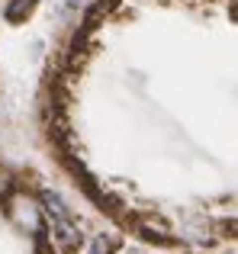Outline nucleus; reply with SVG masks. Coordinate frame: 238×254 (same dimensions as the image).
<instances>
[{
  "label": "nucleus",
  "mask_w": 238,
  "mask_h": 254,
  "mask_svg": "<svg viewBox=\"0 0 238 254\" xmlns=\"http://www.w3.org/2000/svg\"><path fill=\"white\" fill-rule=\"evenodd\" d=\"M122 254H145V251H138V248H129V251H122Z\"/></svg>",
  "instance_id": "6"
},
{
  "label": "nucleus",
  "mask_w": 238,
  "mask_h": 254,
  "mask_svg": "<svg viewBox=\"0 0 238 254\" xmlns=\"http://www.w3.org/2000/svg\"><path fill=\"white\" fill-rule=\"evenodd\" d=\"M32 6H36V0H13V3L6 6V19H10V23H23L32 13Z\"/></svg>",
  "instance_id": "4"
},
{
  "label": "nucleus",
  "mask_w": 238,
  "mask_h": 254,
  "mask_svg": "<svg viewBox=\"0 0 238 254\" xmlns=\"http://www.w3.org/2000/svg\"><path fill=\"white\" fill-rule=\"evenodd\" d=\"M6 216L16 225L19 232H29V235H39L45 225V212L29 193H10L6 196Z\"/></svg>",
  "instance_id": "2"
},
{
  "label": "nucleus",
  "mask_w": 238,
  "mask_h": 254,
  "mask_svg": "<svg viewBox=\"0 0 238 254\" xmlns=\"http://www.w3.org/2000/svg\"><path fill=\"white\" fill-rule=\"evenodd\" d=\"M119 235L116 232H103V235H97L94 242H90V248H87V254H116L119 251Z\"/></svg>",
  "instance_id": "3"
},
{
  "label": "nucleus",
  "mask_w": 238,
  "mask_h": 254,
  "mask_svg": "<svg viewBox=\"0 0 238 254\" xmlns=\"http://www.w3.org/2000/svg\"><path fill=\"white\" fill-rule=\"evenodd\" d=\"M0 196H10V174L0 168Z\"/></svg>",
  "instance_id": "5"
},
{
  "label": "nucleus",
  "mask_w": 238,
  "mask_h": 254,
  "mask_svg": "<svg viewBox=\"0 0 238 254\" xmlns=\"http://www.w3.org/2000/svg\"><path fill=\"white\" fill-rule=\"evenodd\" d=\"M235 16H238V6H235Z\"/></svg>",
  "instance_id": "7"
},
{
  "label": "nucleus",
  "mask_w": 238,
  "mask_h": 254,
  "mask_svg": "<svg viewBox=\"0 0 238 254\" xmlns=\"http://www.w3.org/2000/svg\"><path fill=\"white\" fill-rule=\"evenodd\" d=\"M42 212H45V222H49L55 248L61 254H74L84 245V232H81V225H77L71 206L64 203L55 190H45L42 193Z\"/></svg>",
  "instance_id": "1"
}]
</instances>
